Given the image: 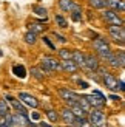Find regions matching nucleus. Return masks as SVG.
Here are the masks:
<instances>
[{
    "label": "nucleus",
    "mask_w": 125,
    "mask_h": 127,
    "mask_svg": "<svg viewBox=\"0 0 125 127\" xmlns=\"http://www.w3.org/2000/svg\"><path fill=\"white\" fill-rule=\"evenodd\" d=\"M93 48L96 50V53L99 54V58H101L102 61L107 58V56L111 53V48H110V43L102 39V37H96L94 40H93Z\"/></svg>",
    "instance_id": "nucleus-1"
},
{
    "label": "nucleus",
    "mask_w": 125,
    "mask_h": 127,
    "mask_svg": "<svg viewBox=\"0 0 125 127\" xmlns=\"http://www.w3.org/2000/svg\"><path fill=\"white\" fill-rule=\"evenodd\" d=\"M83 98L88 101V104L93 107V109H102V107L105 105V101H107L105 95L102 92H99V90H93L91 95H86V96H83Z\"/></svg>",
    "instance_id": "nucleus-2"
},
{
    "label": "nucleus",
    "mask_w": 125,
    "mask_h": 127,
    "mask_svg": "<svg viewBox=\"0 0 125 127\" xmlns=\"http://www.w3.org/2000/svg\"><path fill=\"white\" fill-rule=\"evenodd\" d=\"M90 124L93 127H107V118L101 109H91L90 110Z\"/></svg>",
    "instance_id": "nucleus-3"
},
{
    "label": "nucleus",
    "mask_w": 125,
    "mask_h": 127,
    "mask_svg": "<svg viewBox=\"0 0 125 127\" xmlns=\"http://www.w3.org/2000/svg\"><path fill=\"white\" fill-rule=\"evenodd\" d=\"M40 68L45 70V71L51 73V71H59L60 70V62L57 59L51 58V56H43L40 61Z\"/></svg>",
    "instance_id": "nucleus-4"
},
{
    "label": "nucleus",
    "mask_w": 125,
    "mask_h": 127,
    "mask_svg": "<svg viewBox=\"0 0 125 127\" xmlns=\"http://www.w3.org/2000/svg\"><path fill=\"white\" fill-rule=\"evenodd\" d=\"M108 33L111 36V39L114 42H119L121 45L125 40V30H124V25H110L108 27Z\"/></svg>",
    "instance_id": "nucleus-5"
},
{
    "label": "nucleus",
    "mask_w": 125,
    "mask_h": 127,
    "mask_svg": "<svg viewBox=\"0 0 125 127\" xmlns=\"http://www.w3.org/2000/svg\"><path fill=\"white\" fill-rule=\"evenodd\" d=\"M102 17L108 25H124V20H122V17L117 14V11H113V9L107 8L102 12Z\"/></svg>",
    "instance_id": "nucleus-6"
},
{
    "label": "nucleus",
    "mask_w": 125,
    "mask_h": 127,
    "mask_svg": "<svg viewBox=\"0 0 125 127\" xmlns=\"http://www.w3.org/2000/svg\"><path fill=\"white\" fill-rule=\"evenodd\" d=\"M59 95H60V98L68 104V107H71L73 104H76V102H77V98H79L77 93H74L73 90H70V88H65V87L59 88Z\"/></svg>",
    "instance_id": "nucleus-7"
},
{
    "label": "nucleus",
    "mask_w": 125,
    "mask_h": 127,
    "mask_svg": "<svg viewBox=\"0 0 125 127\" xmlns=\"http://www.w3.org/2000/svg\"><path fill=\"white\" fill-rule=\"evenodd\" d=\"M19 101H20L22 104L25 105H28V107H33V109H37L39 107V101L36 99V96H33V95H29V93H25V92H20L19 93Z\"/></svg>",
    "instance_id": "nucleus-8"
},
{
    "label": "nucleus",
    "mask_w": 125,
    "mask_h": 127,
    "mask_svg": "<svg viewBox=\"0 0 125 127\" xmlns=\"http://www.w3.org/2000/svg\"><path fill=\"white\" fill-rule=\"evenodd\" d=\"M59 8L65 12H71V11H82V6L77 5L74 0H59Z\"/></svg>",
    "instance_id": "nucleus-9"
},
{
    "label": "nucleus",
    "mask_w": 125,
    "mask_h": 127,
    "mask_svg": "<svg viewBox=\"0 0 125 127\" xmlns=\"http://www.w3.org/2000/svg\"><path fill=\"white\" fill-rule=\"evenodd\" d=\"M11 121L14 124V127H25V126H28L31 123L26 115H22V113H17V112L11 115Z\"/></svg>",
    "instance_id": "nucleus-10"
},
{
    "label": "nucleus",
    "mask_w": 125,
    "mask_h": 127,
    "mask_svg": "<svg viewBox=\"0 0 125 127\" xmlns=\"http://www.w3.org/2000/svg\"><path fill=\"white\" fill-rule=\"evenodd\" d=\"M102 78H104V84H105V87H107L108 90H111V92H117V90H119V87H117V79L114 78L113 74H110L107 71L105 74H102Z\"/></svg>",
    "instance_id": "nucleus-11"
},
{
    "label": "nucleus",
    "mask_w": 125,
    "mask_h": 127,
    "mask_svg": "<svg viewBox=\"0 0 125 127\" xmlns=\"http://www.w3.org/2000/svg\"><path fill=\"white\" fill-rule=\"evenodd\" d=\"M83 68L90 70V71H96L99 68V59L97 56H93V54H85V65Z\"/></svg>",
    "instance_id": "nucleus-12"
},
{
    "label": "nucleus",
    "mask_w": 125,
    "mask_h": 127,
    "mask_svg": "<svg viewBox=\"0 0 125 127\" xmlns=\"http://www.w3.org/2000/svg\"><path fill=\"white\" fill-rule=\"evenodd\" d=\"M105 8L124 12L125 11V3H124V0H105Z\"/></svg>",
    "instance_id": "nucleus-13"
},
{
    "label": "nucleus",
    "mask_w": 125,
    "mask_h": 127,
    "mask_svg": "<svg viewBox=\"0 0 125 127\" xmlns=\"http://www.w3.org/2000/svg\"><path fill=\"white\" fill-rule=\"evenodd\" d=\"M71 61L76 64L77 67H82L85 65V54L80 51V50H73L71 51Z\"/></svg>",
    "instance_id": "nucleus-14"
},
{
    "label": "nucleus",
    "mask_w": 125,
    "mask_h": 127,
    "mask_svg": "<svg viewBox=\"0 0 125 127\" xmlns=\"http://www.w3.org/2000/svg\"><path fill=\"white\" fill-rule=\"evenodd\" d=\"M60 70L68 71V73H76L77 70H79V67H77L71 59H68V61H62V62H60Z\"/></svg>",
    "instance_id": "nucleus-15"
},
{
    "label": "nucleus",
    "mask_w": 125,
    "mask_h": 127,
    "mask_svg": "<svg viewBox=\"0 0 125 127\" xmlns=\"http://www.w3.org/2000/svg\"><path fill=\"white\" fill-rule=\"evenodd\" d=\"M60 118L65 124H74V119H76V116L73 115V112L70 109H62L60 110Z\"/></svg>",
    "instance_id": "nucleus-16"
},
{
    "label": "nucleus",
    "mask_w": 125,
    "mask_h": 127,
    "mask_svg": "<svg viewBox=\"0 0 125 127\" xmlns=\"http://www.w3.org/2000/svg\"><path fill=\"white\" fill-rule=\"evenodd\" d=\"M28 28H29V31H33V33L40 34V33H43V31L46 30V25H43L40 22H29L28 23Z\"/></svg>",
    "instance_id": "nucleus-17"
},
{
    "label": "nucleus",
    "mask_w": 125,
    "mask_h": 127,
    "mask_svg": "<svg viewBox=\"0 0 125 127\" xmlns=\"http://www.w3.org/2000/svg\"><path fill=\"white\" fill-rule=\"evenodd\" d=\"M12 73H14L17 78H20V79H25V78H26V70H25L23 65H14V68H12Z\"/></svg>",
    "instance_id": "nucleus-18"
},
{
    "label": "nucleus",
    "mask_w": 125,
    "mask_h": 127,
    "mask_svg": "<svg viewBox=\"0 0 125 127\" xmlns=\"http://www.w3.org/2000/svg\"><path fill=\"white\" fill-rule=\"evenodd\" d=\"M77 104L80 105V109H82L85 113H90V110H91V105L88 104V101H86L83 96H79V98H77Z\"/></svg>",
    "instance_id": "nucleus-19"
},
{
    "label": "nucleus",
    "mask_w": 125,
    "mask_h": 127,
    "mask_svg": "<svg viewBox=\"0 0 125 127\" xmlns=\"http://www.w3.org/2000/svg\"><path fill=\"white\" fill-rule=\"evenodd\" d=\"M11 113V107L8 105L5 99H0V116H5V115H9Z\"/></svg>",
    "instance_id": "nucleus-20"
},
{
    "label": "nucleus",
    "mask_w": 125,
    "mask_h": 127,
    "mask_svg": "<svg viewBox=\"0 0 125 127\" xmlns=\"http://www.w3.org/2000/svg\"><path fill=\"white\" fill-rule=\"evenodd\" d=\"M54 22H56V25H57L59 28H68V20L63 16H60V14L54 16Z\"/></svg>",
    "instance_id": "nucleus-21"
},
{
    "label": "nucleus",
    "mask_w": 125,
    "mask_h": 127,
    "mask_svg": "<svg viewBox=\"0 0 125 127\" xmlns=\"http://www.w3.org/2000/svg\"><path fill=\"white\" fill-rule=\"evenodd\" d=\"M33 12L37 16H40V17H46V14H48L46 8L45 6H40V5H33Z\"/></svg>",
    "instance_id": "nucleus-22"
},
{
    "label": "nucleus",
    "mask_w": 125,
    "mask_h": 127,
    "mask_svg": "<svg viewBox=\"0 0 125 127\" xmlns=\"http://www.w3.org/2000/svg\"><path fill=\"white\" fill-rule=\"evenodd\" d=\"M25 42H26L28 45H34L37 42V34L33 33V31H28V33L25 34Z\"/></svg>",
    "instance_id": "nucleus-23"
},
{
    "label": "nucleus",
    "mask_w": 125,
    "mask_h": 127,
    "mask_svg": "<svg viewBox=\"0 0 125 127\" xmlns=\"http://www.w3.org/2000/svg\"><path fill=\"white\" fill-rule=\"evenodd\" d=\"M0 126L2 127H14V124L11 121V113L5 115V116H0Z\"/></svg>",
    "instance_id": "nucleus-24"
},
{
    "label": "nucleus",
    "mask_w": 125,
    "mask_h": 127,
    "mask_svg": "<svg viewBox=\"0 0 125 127\" xmlns=\"http://www.w3.org/2000/svg\"><path fill=\"white\" fill-rule=\"evenodd\" d=\"M45 113H46V116H48V119H49L51 123H57V121H59V113L56 112V110L49 109V110H46Z\"/></svg>",
    "instance_id": "nucleus-25"
},
{
    "label": "nucleus",
    "mask_w": 125,
    "mask_h": 127,
    "mask_svg": "<svg viewBox=\"0 0 125 127\" xmlns=\"http://www.w3.org/2000/svg\"><path fill=\"white\" fill-rule=\"evenodd\" d=\"M90 6L96 9H105V0H90Z\"/></svg>",
    "instance_id": "nucleus-26"
},
{
    "label": "nucleus",
    "mask_w": 125,
    "mask_h": 127,
    "mask_svg": "<svg viewBox=\"0 0 125 127\" xmlns=\"http://www.w3.org/2000/svg\"><path fill=\"white\" fill-rule=\"evenodd\" d=\"M59 56H60V59H62V61H68V59H71V50H68V48H62V50H59Z\"/></svg>",
    "instance_id": "nucleus-27"
},
{
    "label": "nucleus",
    "mask_w": 125,
    "mask_h": 127,
    "mask_svg": "<svg viewBox=\"0 0 125 127\" xmlns=\"http://www.w3.org/2000/svg\"><path fill=\"white\" fill-rule=\"evenodd\" d=\"M116 64H117V67H119V68L125 67V58H124V51H122V50L116 54Z\"/></svg>",
    "instance_id": "nucleus-28"
},
{
    "label": "nucleus",
    "mask_w": 125,
    "mask_h": 127,
    "mask_svg": "<svg viewBox=\"0 0 125 127\" xmlns=\"http://www.w3.org/2000/svg\"><path fill=\"white\" fill-rule=\"evenodd\" d=\"M31 74H33L36 79H39V81H42V79H43V70H40V68L33 67V68H31Z\"/></svg>",
    "instance_id": "nucleus-29"
},
{
    "label": "nucleus",
    "mask_w": 125,
    "mask_h": 127,
    "mask_svg": "<svg viewBox=\"0 0 125 127\" xmlns=\"http://www.w3.org/2000/svg\"><path fill=\"white\" fill-rule=\"evenodd\" d=\"M71 19L74 22H82V19H83L82 11H71Z\"/></svg>",
    "instance_id": "nucleus-30"
},
{
    "label": "nucleus",
    "mask_w": 125,
    "mask_h": 127,
    "mask_svg": "<svg viewBox=\"0 0 125 127\" xmlns=\"http://www.w3.org/2000/svg\"><path fill=\"white\" fill-rule=\"evenodd\" d=\"M42 40H43V42L46 43V45H48V48L51 50V51H56V45H54V43H53L51 40H49V37H46V36H43V37H42Z\"/></svg>",
    "instance_id": "nucleus-31"
},
{
    "label": "nucleus",
    "mask_w": 125,
    "mask_h": 127,
    "mask_svg": "<svg viewBox=\"0 0 125 127\" xmlns=\"http://www.w3.org/2000/svg\"><path fill=\"white\" fill-rule=\"evenodd\" d=\"M54 37H57V40L60 43H66V39H65V36H62V34H57V33H53Z\"/></svg>",
    "instance_id": "nucleus-32"
},
{
    "label": "nucleus",
    "mask_w": 125,
    "mask_h": 127,
    "mask_svg": "<svg viewBox=\"0 0 125 127\" xmlns=\"http://www.w3.org/2000/svg\"><path fill=\"white\" fill-rule=\"evenodd\" d=\"M79 85H80V88H88V84L85 81H79Z\"/></svg>",
    "instance_id": "nucleus-33"
},
{
    "label": "nucleus",
    "mask_w": 125,
    "mask_h": 127,
    "mask_svg": "<svg viewBox=\"0 0 125 127\" xmlns=\"http://www.w3.org/2000/svg\"><path fill=\"white\" fill-rule=\"evenodd\" d=\"M31 118H33V119H39L40 115H39V113H33V116H31Z\"/></svg>",
    "instance_id": "nucleus-34"
},
{
    "label": "nucleus",
    "mask_w": 125,
    "mask_h": 127,
    "mask_svg": "<svg viewBox=\"0 0 125 127\" xmlns=\"http://www.w3.org/2000/svg\"><path fill=\"white\" fill-rule=\"evenodd\" d=\"M40 127H53V126H49V124H46V123H40Z\"/></svg>",
    "instance_id": "nucleus-35"
},
{
    "label": "nucleus",
    "mask_w": 125,
    "mask_h": 127,
    "mask_svg": "<svg viewBox=\"0 0 125 127\" xmlns=\"http://www.w3.org/2000/svg\"><path fill=\"white\" fill-rule=\"evenodd\" d=\"M0 127H2V126H0Z\"/></svg>",
    "instance_id": "nucleus-36"
}]
</instances>
